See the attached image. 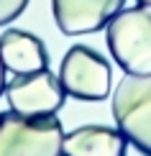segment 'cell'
<instances>
[{
	"instance_id": "1",
	"label": "cell",
	"mask_w": 151,
	"mask_h": 156,
	"mask_svg": "<svg viewBox=\"0 0 151 156\" xmlns=\"http://www.w3.org/2000/svg\"><path fill=\"white\" fill-rule=\"evenodd\" d=\"M62 120L54 115L0 113V156H62Z\"/></svg>"
},
{
	"instance_id": "2",
	"label": "cell",
	"mask_w": 151,
	"mask_h": 156,
	"mask_svg": "<svg viewBox=\"0 0 151 156\" xmlns=\"http://www.w3.org/2000/svg\"><path fill=\"white\" fill-rule=\"evenodd\" d=\"M108 49L126 74H151V8H123L108 23Z\"/></svg>"
},
{
	"instance_id": "3",
	"label": "cell",
	"mask_w": 151,
	"mask_h": 156,
	"mask_svg": "<svg viewBox=\"0 0 151 156\" xmlns=\"http://www.w3.org/2000/svg\"><path fill=\"white\" fill-rule=\"evenodd\" d=\"M113 118L128 144L151 156V74H128L118 82Z\"/></svg>"
},
{
	"instance_id": "4",
	"label": "cell",
	"mask_w": 151,
	"mask_h": 156,
	"mask_svg": "<svg viewBox=\"0 0 151 156\" xmlns=\"http://www.w3.org/2000/svg\"><path fill=\"white\" fill-rule=\"evenodd\" d=\"M59 82L67 97H77L84 102L105 100L113 82V69L95 49L77 44L64 54L59 64Z\"/></svg>"
},
{
	"instance_id": "5",
	"label": "cell",
	"mask_w": 151,
	"mask_h": 156,
	"mask_svg": "<svg viewBox=\"0 0 151 156\" xmlns=\"http://www.w3.org/2000/svg\"><path fill=\"white\" fill-rule=\"evenodd\" d=\"M5 100L10 110L21 115H54L62 110L67 92H64L59 74L49 69H38L31 74H16L5 84Z\"/></svg>"
},
{
	"instance_id": "6",
	"label": "cell",
	"mask_w": 151,
	"mask_h": 156,
	"mask_svg": "<svg viewBox=\"0 0 151 156\" xmlns=\"http://www.w3.org/2000/svg\"><path fill=\"white\" fill-rule=\"evenodd\" d=\"M126 0H51L54 21L64 36H84L102 31Z\"/></svg>"
},
{
	"instance_id": "7",
	"label": "cell",
	"mask_w": 151,
	"mask_h": 156,
	"mask_svg": "<svg viewBox=\"0 0 151 156\" xmlns=\"http://www.w3.org/2000/svg\"><path fill=\"white\" fill-rule=\"evenodd\" d=\"M128 138L120 128L108 126H80L62 141V156H126Z\"/></svg>"
},
{
	"instance_id": "8",
	"label": "cell",
	"mask_w": 151,
	"mask_h": 156,
	"mask_svg": "<svg viewBox=\"0 0 151 156\" xmlns=\"http://www.w3.org/2000/svg\"><path fill=\"white\" fill-rule=\"evenodd\" d=\"M0 56L5 69L13 74H31L38 69H49V51L44 41L31 31H5L0 36Z\"/></svg>"
},
{
	"instance_id": "9",
	"label": "cell",
	"mask_w": 151,
	"mask_h": 156,
	"mask_svg": "<svg viewBox=\"0 0 151 156\" xmlns=\"http://www.w3.org/2000/svg\"><path fill=\"white\" fill-rule=\"evenodd\" d=\"M26 5H28V0H0V26L16 21L26 10Z\"/></svg>"
},
{
	"instance_id": "10",
	"label": "cell",
	"mask_w": 151,
	"mask_h": 156,
	"mask_svg": "<svg viewBox=\"0 0 151 156\" xmlns=\"http://www.w3.org/2000/svg\"><path fill=\"white\" fill-rule=\"evenodd\" d=\"M5 72H8V69H5V64H3V56H0V95L5 92V84H8V82H5Z\"/></svg>"
},
{
	"instance_id": "11",
	"label": "cell",
	"mask_w": 151,
	"mask_h": 156,
	"mask_svg": "<svg viewBox=\"0 0 151 156\" xmlns=\"http://www.w3.org/2000/svg\"><path fill=\"white\" fill-rule=\"evenodd\" d=\"M138 3H141V5H149V8H151V0H138Z\"/></svg>"
}]
</instances>
